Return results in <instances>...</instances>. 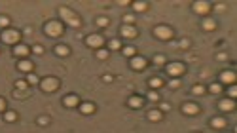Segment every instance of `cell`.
<instances>
[{
  "label": "cell",
  "mask_w": 237,
  "mask_h": 133,
  "mask_svg": "<svg viewBox=\"0 0 237 133\" xmlns=\"http://www.w3.org/2000/svg\"><path fill=\"white\" fill-rule=\"evenodd\" d=\"M192 91L196 93V95H201V93H205V88H203V86H193Z\"/></svg>",
  "instance_id": "26"
},
{
  "label": "cell",
  "mask_w": 237,
  "mask_h": 133,
  "mask_svg": "<svg viewBox=\"0 0 237 133\" xmlns=\"http://www.w3.org/2000/svg\"><path fill=\"white\" fill-rule=\"evenodd\" d=\"M32 52L40 55V53H44V48H42V46H34V48H32Z\"/></svg>",
  "instance_id": "35"
},
{
  "label": "cell",
  "mask_w": 237,
  "mask_h": 133,
  "mask_svg": "<svg viewBox=\"0 0 237 133\" xmlns=\"http://www.w3.org/2000/svg\"><path fill=\"white\" fill-rule=\"evenodd\" d=\"M4 118H6V122H15V120H17V114L10 110V112H6V116H4Z\"/></svg>",
  "instance_id": "23"
},
{
  "label": "cell",
  "mask_w": 237,
  "mask_h": 133,
  "mask_svg": "<svg viewBox=\"0 0 237 133\" xmlns=\"http://www.w3.org/2000/svg\"><path fill=\"white\" fill-rule=\"evenodd\" d=\"M137 12H142V10H146V2H135V6H133Z\"/></svg>",
  "instance_id": "24"
},
{
  "label": "cell",
  "mask_w": 237,
  "mask_h": 133,
  "mask_svg": "<svg viewBox=\"0 0 237 133\" xmlns=\"http://www.w3.org/2000/svg\"><path fill=\"white\" fill-rule=\"evenodd\" d=\"M220 89H222L220 84H212V86H211V91L212 93H220Z\"/></svg>",
  "instance_id": "32"
},
{
  "label": "cell",
  "mask_w": 237,
  "mask_h": 133,
  "mask_svg": "<svg viewBox=\"0 0 237 133\" xmlns=\"http://www.w3.org/2000/svg\"><path fill=\"white\" fill-rule=\"evenodd\" d=\"M6 108V101L2 99V97H0V112H2V110Z\"/></svg>",
  "instance_id": "39"
},
{
  "label": "cell",
  "mask_w": 237,
  "mask_h": 133,
  "mask_svg": "<svg viewBox=\"0 0 237 133\" xmlns=\"http://www.w3.org/2000/svg\"><path fill=\"white\" fill-rule=\"evenodd\" d=\"M59 13H61V17L67 21L70 27H80V19L76 17V13H74L72 10H68V8H61Z\"/></svg>",
  "instance_id": "1"
},
{
  "label": "cell",
  "mask_w": 237,
  "mask_h": 133,
  "mask_svg": "<svg viewBox=\"0 0 237 133\" xmlns=\"http://www.w3.org/2000/svg\"><path fill=\"white\" fill-rule=\"evenodd\" d=\"M182 110H184L186 114H197V110H199V108H197V105H196V103H186L184 107H182Z\"/></svg>",
  "instance_id": "12"
},
{
  "label": "cell",
  "mask_w": 237,
  "mask_h": 133,
  "mask_svg": "<svg viewBox=\"0 0 237 133\" xmlns=\"http://www.w3.org/2000/svg\"><path fill=\"white\" fill-rule=\"evenodd\" d=\"M38 82V76L36 74H28V84H36Z\"/></svg>",
  "instance_id": "34"
},
{
  "label": "cell",
  "mask_w": 237,
  "mask_h": 133,
  "mask_svg": "<svg viewBox=\"0 0 237 133\" xmlns=\"http://www.w3.org/2000/svg\"><path fill=\"white\" fill-rule=\"evenodd\" d=\"M218 59L224 61V59H228V55H226V53H218Z\"/></svg>",
  "instance_id": "43"
},
{
  "label": "cell",
  "mask_w": 237,
  "mask_h": 133,
  "mask_svg": "<svg viewBox=\"0 0 237 133\" xmlns=\"http://www.w3.org/2000/svg\"><path fill=\"white\" fill-rule=\"evenodd\" d=\"M15 88H19V89H25V88H27V82H23V80H17V82H15Z\"/></svg>",
  "instance_id": "33"
},
{
  "label": "cell",
  "mask_w": 237,
  "mask_h": 133,
  "mask_svg": "<svg viewBox=\"0 0 237 133\" xmlns=\"http://www.w3.org/2000/svg\"><path fill=\"white\" fill-rule=\"evenodd\" d=\"M133 15H131V13H127V15H125V23H133Z\"/></svg>",
  "instance_id": "38"
},
{
  "label": "cell",
  "mask_w": 237,
  "mask_h": 133,
  "mask_svg": "<svg viewBox=\"0 0 237 133\" xmlns=\"http://www.w3.org/2000/svg\"><path fill=\"white\" fill-rule=\"evenodd\" d=\"M97 25L99 27H106V25H108V19H106V17H99L97 19Z\"/></svg>",
  "instance_id": "28"
},
{
  "label": "cell",
  "mask_w": 237,
  "mask_h": 133,
  "mask_svg": "<svg viewBox=\"0 0 237 133\" xmlns=\"http://www.w3.org/2000/svg\"><path fill=\"white\" fill-rule=\"evenodd\" d=\"M55 53L61 55V57H63V55H68V48H67V46H57V48H55Z\"/></svg>",
  "instance_id": "21"
},
{
  "label": "cell",
  "mask_w": 237,
  "mask_h": 133,
  "mask_svg": "<svg viewBox=\"0 0 237 133\" xmlns=\"http://www.w3.org/2000/svg\"><path fill=\"white\" fill-rule=\"evenodd\" d=\"M80 110H82L84 114H91L93 110H95V105H93V103H82L80 105Z\"/></svg>",
  "instance_id": "16"
},
{
  "label": "cell",
  "mask_w": 237,
  "mask_h": 133,
  "mask_svg": "<svg viewBox=\"0 0 237 133\" xmlns=\"http://www.w3.org/2000/svg\"><path fill=\"white\" fill-rule=\"evenodd\" d=\"M85 42H87V46H91V48H100L104 40H103L100 34H89V36L85 38Z\"/></svg>",
  "instance_id": "6"
},
{
  "label": "cell",
  "mask_w": 237,
  "mask_h": 133,
  "mask_svg": "<svg viewBox=\"0 0 237 133\" xmlns=\"http://www.w3.org/2000/svg\"><path fill=\"white\" fill-rule=\"evenodd\" d=\"M63 103H64V107H70V108H72V107H78V103H80V101H78L76 95H67V97L63 99Z\"/></svg>",
  "instance_id": "10"
},
{
  "label": "cell",
  "mask_w": 237,
  "mask_h": 133,
  "mask_svg": "<svg viewBox=\"0 0 237 133\" xmlns=\"http://www.w3.org/2000/svg\"><path fill=\"white\" fill-rule=\"evenodd\" d=\"M121 34H123L125 38H135L137 36V31H135V27L125 25V27H121Z\"/></svg>",
  "instance_id": "9"
},
{
  "label": "cell",
  "mask_w": 237,
  "mask_h": 133,
  "mask_svg": "<svg viewBox=\"0 0 237 133\" xmlns=\"http://www.w3.org/2000/svg\"><path fill=\"white\" fill-rule=\"evenodd\" d=\"M57 86H59V82H57L55 78H46L44 82H42V89H44V91H55Z\"/></svg>",
  "instance_id": "7"
},
{
  "label": "cell",
  "mask_w": 237,
  "mask_h": 133,
  "mask_svg": "<svg viewBox=\"0 0 237 133\" xmlns=\"http://www.w3.org/2000/svg\"><path fill=\"white\" fill-rule=\"evenodd\" d=\"M38 122H40L42 125H46V124H48V118H46V116H42V118H40V120H38Z\"/></svg>",
  "instance_id": "41"
},
{
  "label": "cell",
  "mask_w": 237,
  "mask_h": 133,
  "mask_svg": "<svg viewBox=\"0 0 237 133\" xmlns=\"http://www.w3.org/2000/svg\"><path fill=\"white\" fill-rule=\"evenodd\" d=\"M97 57L99 59H106V57H108V52H106V50H99L97 52Z\"/></svg>",
  "instance_id": "29"
},
{
  "label": "cell",
  "mask_w": 237,
  "mask_h": 133,
  "mask_svg": "<svg viewBox=\"0 0 237 133\" xmlns=\"http://www.w3.org/2000/svg\"><path fill=\"white\" fill-rule=\"evenodd\" d=\"M229 95L235 97V95H237V89H235V88H229Z\"/></svg>",
  "instance_id": "42"
},
{
  "label": "cell",
  "mask_w": 237,
  "mask_h": 133,
  "mask_svg": "<svg viewBox=\"0 0 237 133\" xmlns=\"http://www.w3.org/2000/svg\"><path fill=\"white\" fill-rule=\"evenodd\" d=\"M129 107L140 108V107H142V99H140V97H131V99H129Z\"/></svg>",
  "instance_id": "18"
},
{
  "label": "cell",
  "mask_w": 237,
  "mask_h": 133,
  "mask_svg": "<svg viewBox=\"0 0 237 133\" xmlns=\"http://www.w3.org/2000/svg\"><path fill=\"white\" fill-rule=\"evenodd\" d=\"M169 86H171V88H178V86H180V82H178V80H171Z\"/></svg>",
  "instance_id": "37"
},
{
  "label": "cell",
  "mask_w": 237,
  "mask_h": 133,
  "mask_svg": "<svg viewBox=\"0 0 237 133\" xmlns=\"http://www.w3.org/2000/svg\"><path fill=\"white\" fill-rule=\"evenodd\" d=\"M224 125H226L224 118H214V120H212V128H224Z\"/></svg>",
  "instance_id": "22"
},
{
  "label": "cell",
  "mask_w": 237,
  "mask_h": 133,
  "mask_svg": "<svg viewBox=\"0 0 237 133\" xmlns=\"http://www.w3.org/2000/svg\"><path fill=\"white\" fill-rule=\"evenodd\" d=\"M8 23H10V19H8V17H0V25H2V27H6Z\"/></svg>",
  "instance_id": "36"
},
{
  "label": "cell",
  "mask_w": 237,
  "mask_h": 133,
  "mask_svg": "<svg viewBox=\"0 0 237 133\" xmlns=\"http://www.w3.org/2000/svg\"><path fill=\"white\" fill-rule=\"evenodd\" d=\"M167 72L171 76H180L184 72V65L182 63H171V65H167Z\"/></svg>",
  "instance_id": "5"
},
{
  "label": "cell",
  "mask_w": 237,
  "mask_h": 133,
  "mask_svg": "<svg viewBox=\"0 0 237 133\" xmlns=\"http://www.w3.org/2000/svg\"><path fill=\"white\" fill-rule=\"evenodd\" d=\"M154 34H156L157 38H161V40H167V38H171V36H173V31H171L169 27H163V25H160V27H156Z\"/></svg>",
  "instance_id": "4"
},
{
  "label": "cell",
  "mask_w": 237,
  "mask_h": 133,
  "mask_svg": "<svg viewBox=\"0 0 237 133\" xmlns=\"http://www.w3.org/2000/svg\"><path fill=\"white\" fill-rule=\"evenodd\" d=\"M218 107H220V110H233L235 103H233L232 99H224L222 103H218Z\"/></svg>",
  "instance_id": "15"
},
{
  "label": "cell",
  "mask_w": 237,
  "mask_h": 133,
  "mask_svg": "<svg viewBox=\"0 0 237 133\" xmlns=\"http://www.w3.org/2000/svg\"><path fill=\"white\" fill-rule=\"evenodd\" d=\"M220 80H222V82H226V84H232V82L235 80V74H233L232 71H224V72L220 74Z\"/></svg>",
  "instance_id": "13"
},
{
  "label": "cell",
  "mask_w": 237,
  "mask_h": 133,
  "mask_svg": "<svg viewBox=\"0 0 237 133\" xmlns=\"http://www.w3.org/2000/svg\"><path fill=\"white\" fill-rule=\"evenodd\" d=\"M209 8H211V6H209V2H203V0H199V2H196V4H193V12H196V13H199V15H205V13L209 12Z\"/></svg>",
  "instance_id": "8"
},
{
  "label": "cell",
  "mask_w": 237,
  "mask_h": 133,
  "mask_svg": "<svg viewBox=\"0 0 237 133\" xmlns=\"http://www.w3.org/2000/svg\"><path fill=\"white\" fill-rule=\"evenodd\" d=\"M2 40L6 44H15V42H19V32L13 31V29H6L2 32Z\"/></svg>",
  "instance_id": "3"
},
{
  "label": "cell",
  "mask_w": 237,
  "mask_h": 133,
  "mask_svg": "<svg viewBox=\"0 0 237 133\" xmlns=\"http://www.w3.org/2000/svg\"><path fill=\"white\" fill-rule=\"evenodd\" d=\"M148 118H150L152 122H160V120H161V112H160V110H150Z\"/></svg>",
  "instance_id": "19"
},
{
  "label": "cell",
  "mask_w": 237,
  "mask_h": 133,
  "mask_svg": "<svg viewBox=\"0 0 237 133\" xmlns=\"http://www.w3.org/2000/svg\"><path fill=\"white\" fill-rule=\"evenodd\" d=\"M148 99H150V101H156V99H157V93H154V91H152V93L148 95Z\"/></svg>",
  "instance_id": "40"
},
{
  "label": "cell",
  "mask_w": 237,
  "mask_h": 133,
  "mask_svg": "<svg viewBox=\"0 0 237 133\" xmlns=\"http://www.w3.org/2000/svg\"><path fill=\"white\" fill-rule=\"evenodd\" d=\"M214 27H216V25H214L212 19H205V21H203V29H205V31H214Z\"/></svg>",
  "instance_id": "20"
},
{
  "label": "cell",
  "mask_w": 237,
  "mask_h": 133,
  "mask_svg": "<svg viewBox=\"0 0 237 133\" xmlns=\"http://www.w3.org/2000/svg\"><path fill=\"white\" fill-rule=\"evenodd\" d=\"M154 63H156V65H163V63H165V57H163V55H156V57H154Z\"/></svg>",
  "instance_id": "30"
},
{
  "label": "cell",
  "mask_w": 237,
  "mask_h": 133,
  "mask_svg": "<svg viewBox=\"0 0 237 133\" xmlns=\"http://www.w3.org/2000/svg\"><path fill=\"white\" fill-rule=\"evenodd\" d=\"M131 67L133 68H144L146 67V59L144 57H133L131 59Z\"/></svg>",
  "instance_id": "11"
},
{
  "label": "cell",
  "mask_w": 237,
  "mask_h": 133,
  "mask_svg": "<svg viewBox=\"0 0 237 133\" xmlns=\"http://www.w3.org/2000/svg\"><path fill=\"white\" fill-rule=\"evenodd\" d=\"M17 68H19V71H23V72H31V71H32V63L27 61V59H23V61H19Z\"/></svg>",
  "instance_id": "14"
},
{
  "label": "cell",
  "mask_w": 237,
  "mask_h": 133,
  "mask_svg": "<svg viewBox=\"0 0 237 133\" xmlns=\"http://www.w3.org/2000/svg\"><path fill=\"white\" fill-rule=\"evenodd\" d=\"M123 53H125V55H135V48H133V46L123 48Z\"/></svg>",
  "instance_id": "31"
},
{
  "label": "cell",
  "mask_w": 237,
  "mask_h": 133,
  "mask_svg": "<svg viewBox=\"0 0 237 133\" xmlns=\"http://www.w3.org/2000/svg\"><path fill=\"white\" fill-rule=\"evenodd\" d=\"M180 46L182 48H188V40H180Z\"/></svg>",
  "instance_id": "44"
},
{
  "label": "cell",
  "mask_w": 237,
  "mask_h": 133,
  "mask_svg": "<svg viewBox=\"0 0 237 133\" xmlns=\"http://www.w3.org/2000/svg\"><path fill=\"white\" fill-rule=\"evenodd\" d=\"M161 84H163V82H161L160 78H152V80H150V86H152V88H160Z\"/></svg>",
  "instance_id": "27"
},
{
  "label": "cell",
  "mask_w": 237,
  "mask_h": 133,
  "mask_svg": "<svg viewBox=\"0 0 237 133\" xmlns=\"http://www.w3.org/2000/svg\"><path fill=\"white\" fill-rule=\"evenodd\" d=\"M121 44H120V40H110V50H120Z\"/></svg>",
  "instance_id": "25"
},
{
  "label": "cell",
  "mask_w": 237,
  "mask_h": 133,
  "mask_svg": "<svg viewBox=\"0 0 237 133\" xmlns=\"http://www.w3.org/2000/svg\"><path fill=\"white\" fill-rule=\"evenodd\" d=\"M61 32H63V25L59 21H49L46 25V34L48 36H59Z\"/></svg>",
  "instance_id": "2"
},
{
  "label": "cell",
  "mask_w": 237,
  "mask_h": 133,
  "mask_svg": "<svg viewBox=\"0 0 237 133\" xmlns=\"http://www.w3.org/2000/svg\"><path fill=\"white\" fill-rule=\"evenodd\" d=\"M15 55H19V57H27V55H28V48L23 46V44L15 46Z\"/></svg>",
  "instance_id": "17"
}]
</instances>
